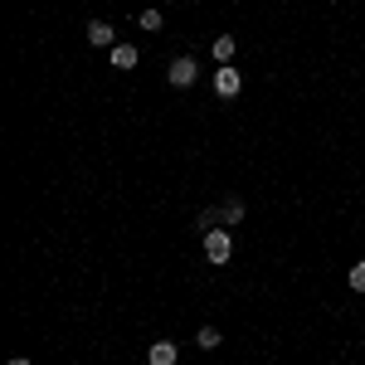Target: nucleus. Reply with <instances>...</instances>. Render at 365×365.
Wrapping results in <instances>:
<instances>
[{
    "label": "nucleus",
    "mask_w": 365,
    "mask_h": 365,
    "mask_svg": "<svg viewBox=\"0 0 365 365\" xmlns=\"http://www.w3.org/2000/svg\"><path fill=\"white\" fill-rule=\"evenodd\" d=\"M205 258H210L215 268H225L229 258H234V239H229V229H205Z\"/></svg>",
    "instance_id": "obj_1"
},
{
    "label": "nucleus",
    "mask_w": 365,
    "mask_h": 365,
    "mask_svg": "<svg viewBox=\"0 0 365 365\" xmlns=\"http://www.w3.org/2000/svg\"><path fill=\"white\" fill-rule=\"evenodd\" d=\"M166 78H170V88H190L200 78V68H195V58L190 54H180V58H170V68H166Z\"/></svg>",
    "instance_id": "obj_2"
},
{
    "label": "nucleus",
    "mask_w": 365,
    "mask_h": 365,
    "mask_svg": "<svg viewBox=\"0 0 365 365\" xmlns=\"http://www.w3.org/2000/svg\"><path fill=\"white\" fill-rule=\"evenodd\" d=\"M239 88H244V78H239V68H229V63H220V68H215V93H220V98H239Z\"/></svg>",
    "instance_id": "obj_3"
},
{
    "label": "nucleus",
    "mask_w": 365,
    "mask_h": 365,
    "mask_svg": "<svg viewBox=\"0 0 365 365\" xmlns=\"http://www.w3.org/2000/svg\"><path fill=\"white\" fill-rule=\"evenodd\" d=\"M88 44L93 49H117V29L108 20H88Z\"/></svg>",
    "instance_id": "obj_4"
},
{
    "label": "nucleus",
    "mask_w": 365,
    "mask_h": 365,
    "mask_svg": "<svg viewBox=\"0 0 365 365\" xmlns=\"http://www.w3.org/2000/svg\"><path fill=\"white\" fill-rule=\"evenodd\" d=\"M175 356H180V346H175V341H151L146 365H175Z\"/></svg>",
    "instance_id": "obj_5"
},
{
    "label": "nucleus",
    "mask_w": 365,
    "mask_h": 365,
    "mask_svg": "<svg viewBox=\"0 0 365 365\" xmlns=\"http://www.w3.org/2000/svg\"><path fill=\"white\" fill-rule=\"evenodd\" d=\"M210 54H215V63H234V54H239V39H234V34H220V39L210 44Z\"/></svg>",
    "instance_id": "obj_6"
},
{
    "label": "nucleus",
    "mask_w": 365,
    "mask_h": 365,
    "mask_svg": "<svg viewBox=\"0 0 365 365\" xmlns=\"http://www.w3.org/2000/svg\"><path fill=\"white\" fill-rule=\"evenodd\" d=\"M137 44H117L113 49V68H122V73H127V68H137Z\"/></svg>",
    "instance_id": "obj_7"
},
{
    "label": "nucleus",
    "mask_w": 365,
    "mask_h": 365,
    "mask_svg": "<svg viewBox=\"0 0 365 365\" xmlns=\"http://www.w3.org/2000/svg\"><path fill=\"white\" fill-rule=\"evenodd\" d=\"M220 341H225V336H220V327H200L195 346H200V351H220Z\"/></svg>",
    "instance_id": "obj_8"
},
{
    "label": "nucleus",
    "mask_w": 365,
    "mask_h": 365,
    "mask_svg": "<svg viewBox=\"0 0 365 365\" xmlns=\"http://www.w3.org/2000/svg\"><path fill=\"white\" fill-rule=\"evenodd\" d=\"M137 25L146 29V34H156V29L166 25V15H161V10H141V15H137Z\"/></svg>",
    "instance_id": "obj_9"
},
{
    "label": "nucleus",
    "mask_w": 365,
    "mask_h": 365,
    "mask_svg": "<svg viewBox=\"0 0 365 365\" xmlns=\"http://www.w3.org/2000/svg\"><path fill=\"white\" fill-rule=\"evenodd\" d=\"M220 220H229V225H239V220H244V200H225Z\"/></svg>",
    "instance_id": "obj_10"
},
{
    "label": "nucleus",
    "mask_w": 365,
    "mask_h": 365,
    "mask_svg": "<svg viewBox=\"0 0 365 365\" xmlns=\"http://www.w3.org/2000/svg\"><path fill=\"white\" fill-rule=\"evenodd\" d=\"M346 282H351V292H365V258L351 268V278H346Z\"/></svg>",
    "instance_id": "obj_11"
},
{
    "label": "nucleus",
    "mask_w": 365,
    "mask_h": 365,
    "mask_svg": "<svg viewBox=\"0 0 365 365\" xmlns=\"http://www.w3.org/2000/svg\"><path fill=\"white\" fill-rule=\"evenodd\" d=\"M5 365H29V361H25V356H15V361H5Z\"/></svg>",
    "instance_id": "obj_12"
}]
</instances>
